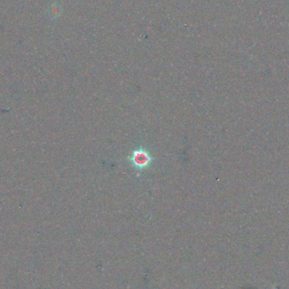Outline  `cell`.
I'll return each mask as SVG.
<instances>
[{
	"instance_id": "6da1fadb",
	"label": "cell",
	"mask_w": 289,
	"mask_h": 289,
	"mask_svg": "<svg viewBox=\"0 0 289 289\" xmlns=\"http://www.w3.org/2000/svg\"><path fill=\"white\" fill-rule=\"evenodd\" d=\"M130 163L137 170L146 169L153 161V157L146 149L134 150L129 158Z\"/></svg>"
}]
</instances>
